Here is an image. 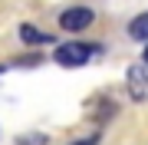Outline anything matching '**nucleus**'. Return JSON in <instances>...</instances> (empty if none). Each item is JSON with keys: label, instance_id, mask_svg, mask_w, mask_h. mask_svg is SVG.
I'll return each instance as SVG.
<instances>
[{"label": "nucleus", "instance_id": "obj_3", "mask_svg": "<svg viewBox=\"0 0 148 145\" xmlns=\"http://www.w3.org/2000/svg\"><path fill=\"white\" fill-rule=\"evenodd\" d=\"M128 92L138 102L148 99V66H132L128 69Z\"/></svg>", "mask_w": 148, "mask_h": 145}, {"label": "nucleus", "instance_id": "obj_1", "mask_svg": "<svg viewBox=\"0 0 148 145\" xmlns=\"http://www.w3.org/2000/svg\"><path fill=\"white\" fill-rule=\"evenodd\" d=\"M95 53H99V46H92V43H59L53 59L59 66H86L89 56H95Z\"/></svg>", "mask_w": 148, "mask_h": 145}, {"label": "nucleus", "instance_id": "obj_5", "mask_svg": "<svg viewBox=\"0 0 148 145\" xmlns=\"http://www.w3.org/2000/svg\"><path fill=\"white\" fill-rule=\"evenodd\" d=\"M128 36H132V40H145V43H148V13L132 16V23H128Z\"/></svg>", "mask_w": 148, "mask_h": 145}, {"label": "nucleus", "instance_id": "obj_2", "mask_svg": "<svg viewBox=\"0 0 148 145\" xmlns=\"http://www.w3.org/2000/svg\"><path fill=\"white\" fill-rule=\"evenodd\" d=\"M92 20H95V13L89 10V7H69V10H63V13H59V27H63V30H69V33L86 30Z\"/></svg>", "mask_w": 148, "mask_h": 145}, {"label": "nucleus", "instance_id": "obj_4", "mask_svg": "<svg viewBox=\"0 0 148 145\" xmlns=\"http://www.w3.org/2000/svg\"><path fill=\"white\" fill-rule=\"evenodd\" d=\"M20 40H23V43H30V46L53 43V36H49V33H43V30H36V27H30V23H23V27H20Z\"/></svg>", "mask_w": 148, "mask_h": 145}, {"label": "nucleus", "instance_id": "obj_7", "mask_svg": "<svg viewBox=\"0 0 148 145\" xmlns=\"http://www.w3.org/2000/svg\"><path fill=\"white\" fill-rule=\"evenodd\" d=\"M142 66H148V46H145V53H142Z\"/></svg>", "mask_w": 148, "mask_h": 145}, {"label": "nucleus", "instance_id": "obj_8", "mask_svg": "<svg viewBox=\"0 0 148 145\" xmlns=\"http://www.w3.org/2000/svg\"><path fill=\"white\" fill-rule=\"evenodd\" d=\"M3 69H7V66H0V73H3Z\"/></svg>", "mask_w": 148, "mask_h": 145}, {"label": "nucleus", "instance_id": "obj_6", "mask_svg": "<svg viewBox=\"0 0 148 145\" xmlns=\"http://www.w3.org/2000/svg\"><path fill=\"white\" fill-rule=\"evenodd\" d=\"M23 145H46V139H43V135H27Z\"/></svg>", "mask_w": 148, "mask_h": 145}]
</instances>
